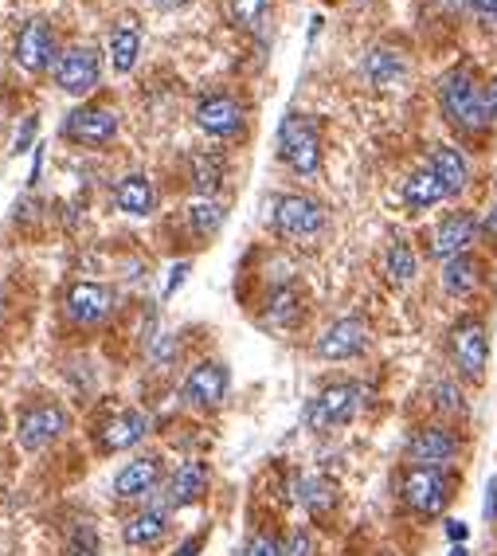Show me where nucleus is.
Listing matches in <instances>:
<instances>
[{
    "instance_id": "f257e3e1",
    "label": "nucleus",
    "mask_w": 497,
    "mask_h": 556,
    "mask_svg": "<svg viewBox=\"0 0 497 556\" xmlns=\"http://www.w3.org/2000/svg\"><path fill=\"white\" fill-rule=\"evenodd\" d=\"M443 110L454 126L462 130H486L490 126V106H486V87H478L466 71H454L443 79Z\"/></svg>"
},
{
    "instance_id": "f03ea898",
    "label": "nucleus",
    "mask_w": 497,
    "mask_h": 556,
    "mask_svg": "<svg viewBox=\"0 0 497 556\" xmlns=\"http://www.w3.org/2000/svg\"><path fill=\"white\" fill-rule=\"evenodd\" d=\"M278 153L302 177H314L321 169V134L306 114H286V122L278 130Z\"/></svg>"
},
{
    "instance_id": "7ed1b4c3",
    "label": "nucleus",
    "mask_w": 497,
    "mask_h": 556,
    "mask_svg": "<svg viewBox=\"0 0 497 556\" xmlns=\"http://www.w3.org/2000/svg\"><path fill=\"white\" fill-rule=\"evenodd\" d=\"M451 490L454 482L443 466H411L404 474V502L423 517L447 510V502L454 498Z\"/></svg>"
},
{
    "instance_id": "20e7f679",
    "label": "nucleus",
    "mask_w": 497,
    "mask_h": 556,
    "mask_svg": "<svg viewBox=\"0 0 497 556\" xmlns=\"http://www.w3.org/2000/svg\"><path fill=\"white\" fill-rule=\"evenodd\" d=\"M361 384H353V380H341V384H329V388H321L314 400H310V408H306V423L314 427V431H329V427H345V423H353V416L361 412Z\"/></svg>"
},
{
    "instance_id": "39448f33",
    "label": "nucleus",
    "mask_w": 497,
    "mask_h": 556,
    "mask_svg": "<svg viewBox=\"0 0 497 556\" xmlns=\"http://www.w3.org/2000/svg\"><path fill=\"white\" fill-rule=\"evenodd\" d=\"M271 220L274 228L290 239H314L325 228V208L310 200V196H278L271 204Z\"/></svg>"
},
{
    "instance_id": "423d86ee",
    "label": "nucleus",
    "mask_w": 497,
    "mask_h": 556,
    "mask_svg": "<svg viewBox=\"0 0 497 556\" xmlns=\"http://www.w3.org/2000/svg\"><path fill=\"white\" fill-rule=\"evenodd\" d=\"M451 357L458 372L466 380H478L486 372V361H490V337H486V325L474 322V318H462V322L451 329Z\"/></svg>"
},
{
    "instance_id": "0eeeda50",
    "label": "nucleus",
    "mask_w": 497,
    "mask_h": 556,
    "mask_svg": "<svg viewBox=\"0 0 497 556\" xmlns=\"http://www.w3.org/2000/svg\"><path fill=\"white\" fill-rule=\"evenodd\" d=\"M98 75H102V63L94 47H67L55 59V83L67 94H91L98 87Z\"/></svg>"
},
{
    "instance_id": "6e6552de",
    "label": "nucleus",
    "mask_w": 497,
    "mask_h": 556,
    "mask_svg": "<svg viewBox=\"0 0 497 556\" xmlns=\"http://www.w3.org/2000/svg\"><path fill=\"white\" fill-rule=\"evenodd\" d=\"M364 349H368V325L361 318L333 322L317 341V357H325V361H349V357H361Z\"/></svg>"
},
{
    "instance_id": "1a4fd4ad",
    "label": "nucleus",
    "mask_w": 497,
    "mask_h": 556,
    "mask_svg": "<svg viewBox=\"0 0 497 556\" xmlns=\"http://www.w3.org/2000/svg\"><path fill=\"white\" fill-rule=\"evenodd\" d=\"M63 134L71 141H83V145H106L118 134V114L106 106H79L75 114H67Z\"/></svg>"
},
{
    "instance_id": "9d476101",
    "label": "nucleus",
    "mask_w": 497,
    "mask_h": 556,
    "mask_svg": "<svg viewBox=\"0 0 497 556\" xmlns=\"http://www.w3.org/2000/svg\"><path fill=\"white\" fill-rule=\"evenodd\" d=\"M196 126L212 138H231L243 126V106L231 94H208L196 102Z\"/></svg>"
},
{
    "instance_id": "9b49d317",
    "label": "nucleus",
    "mask_w": 497,
    "mask_h": 556,
    "mask_svg": "<svg viewBox=\"0 0 497 556\" xmlns=\"http://www.w3.org/2000/svg\"><path fill=\"white\" fill-rule=\"evenodd\" d=\"M458 451L462 443L447 427H419L415 439L407 443V455L415 459V466H447L458 459Z\"/></svg>"
},
{
    "instance_id": "f8f14e48",
    "label": "nucleus",
    "mask_w": 497,
    "mask_h": 556,
    "mask_svg": "<svg viewBox=\"0 0 497 556\" xmlns=\"http://www.w3.org/2000/svg\"><path fill=\"white\" fill-rule=\"evenodd\" d=\"M67 427V416H63V408H55V404H36V408H28L24 416H20V447L24 451H44L51 439H59V431Z\"/></svg>"
},
{
    "instance_id": "ddd939ff",
    "label": "nucleus",
    "mask_w": 497,
    "mask_h": 556,
    "mask_svg": "<svg viewBox=\"0 0 497 556\" xmlns=\"http://www.w3.org/2000/svg\"><path fill=\"white\" fill-rule=\"evenodd\" d=\"M227 369L220 361H204V365H196V369L188 372V380H184V400L188 404H200V408H216L220 400L227 396Z\"/></svg>"
},
{
    "instance_id": "4468645a",
    "label": "nucleus",
    "mask_w": 497,
    "mask_h": 556,
    "mask_svg": "<svg viewBox=\"0 0 497 556\" xmlns=\"http://www.w3.org/2000/svg\"><path fill=\"white\" fill-rule=\"evenodd\" d=\"M110 310H114V294L106 286H98V282H75L67 290V314L79 325L102 322Z\"/></svg>"
},
{
    "instance_id": "2eb2a0df",
    "label": "nucleus",
    "mask_w": 497,
    "mask_h": 556,
    "mask_svg": "<svg viewBox=\"0 0 497 556\" xmlns=\"http://www.w3.org/2000/svg\"><path fill=\"white\" fill-rule=\"evenodd\" d=\"M51 55H55V36H51L47 20H32L16 40V63L36 75V71L51 67Z\"/></svg>"
},
{
    "instance_id": "dca6fc26",
    "label": "nucleus",
    "mask_w": 497,
    "mask_h": 556,
    "mask_svg": "<svg viewBox=\"0 0 497 556\" xmlns=\"http://www.w3.org/2000/svg\"><path fill=\"white\" fill-rule=\"evenodd\" d=\"M474 235H478V220H474L470 212H454V216H447V220L439 224V232H435V255L451 263V259H458V255L470 251Z\"/></svg>"
},
{
    "instance_id": "f3484780",
    "label": "nucleus",
    "mask_w": 497,
    "mask_h": 556,
    "mask_svg": "<svg viewBox=\"0 0 497 556\" xmlns=\"http://www.w3.org/2000/svg\"><path fill=\"white\" fill-rule=\"evenodd\" d=\"M427 169L443 181L447 196H458V192L466 188V181H470L466 157H462L458 149H451V145H435V149H431V157H427Z\"/></svg>"
},
{
    "instance_id": "a211bd4d",
    "label": "nucleus",
    "mask_w": 497,
    "mask_h": 556,
    "mask_svg": "<svg viewBox=\"0 0 497 556\" xmlns=\"http://www.w3.org/2000/svg\"><path fill=\"white\" fill-rule=\"evenodd\" d=\"M114 200H118V208H122L126 216H149L153 204H157V192H153V181H149L145 173H130V177L118 181Z\"/></svg>"
},
{
    "instance_id": "6ab92c4d",
    "label": "nucleus",
    "mask_w": 497,
    "mask_h": 556,
    "mask_svg": "<svg viewBox=\"0 0 497 556\" xmlns=\"http://www.w3.org/2000/svg\"><path fill=\"white\" fill-rule=\"evenodd\" d=\"M208 494V466L184 463L169 482V506H192Z\"/></svg>"
},
{
    "instance_id": "aec40b11",
    "label": "nucleus",
    "mask_w": 497,
    "mask_h": 556,
    "mask_svg": "<svg viewBox=\"0 0 497 556\" xmlns=\"http://www.w3.org/2000/svg\"><path fill=\"white\" fill-rule=\"evenodd\" d=\"M157 474H161L157 459H137V463L118 470L114 494H118V498H141V494H149V490L157 486Z\"/></svg>"
},
{
    "instance_id": "412c9836",
    "label": "nucleus",
    "mask_w": 497,
    "mask_h": 556,
    "mask_svg": "<svg viewBox=\"0 0 497 556\" xmlns=\"http://www.w3.org/2000/svg\"><path fill=\"white\" fill-rule=\"evenodd\" d=\"M141 55V32H137L134 16H122L110 32V63L114 71H130Z\"/></svg>"
},
{
    "instance_id": "4be33fe9",
    "label": "nucleus",
    "mask_w": 497,
    "mask_h": 556,
    "mask_svg": "<svg viewBox=\"0 0 497 556\" xmlns=\"http://www.w3.org/2000/svg\"><path fill=\"white\" fill-rule=\"evenodd\" d=\"M165 529H169V513L161 510V506H149V510L137 513L134 521L126 525V541L137 545V549H145V545H157L165 537Z\"/></svg>"
},
{
    "instance_id": "5701e85b",
    "label": "nucleus",
    "mask_w": 497,
    "mask_h": 556,
    "mask_svg": "<svg viewBox=\"0 0 497 556\" xmlns=\"http://www.w3.org/2000/svg\"><path fill=\"white\" fill-rule=\"evenodd\" d=\"M145 431H149V419L141 416V412H122L118 419L106 423V435L102 439H106L110 451H126V447H134Z\"/></svg>"
},
{
    "instance_id": "b1692460",
    "label": "nucleus",
    "mask_w": 497,
    "mask_h": 556,
    "mask_svg": "<svg viewBox=\"0 0 497 556\" xmlns=\"http://www.w3.org/2000/svg\"><path fill=\"white\" fill-rule=\"evenodd\" d=\"M364 75H368L376 87H388V83H396V79L404 75V55L392 51V47H376V51H368V59H364Z\"/></svg>"
},
{
    "instance_id": "393cba45",
    "label": "nucleus",
    "mask_w": 497,
    "mask_h": 556,
    "mask_svg": "<svg viewBox=\"0 0 497 556\" xmlns=\"http://www.w3.org/2000/svg\"><path fill=\"white\" fill-rule=\"evenodd\" d=\"M404 200H407V208H431V204L447 200V188H443V181H439L431 169H423V173L407 177Z\"/></svg>"
},
{
    "instance_id": "a878e982",
    "label": "nucleus",
    "mask_w": 497,
    "mask_h": 556,
    "mask_svg": "<svg viewBox=\"0 0 497 556\" xmlns=\"http://www.w3.org/2000/svg\"><path fill=\"white\" fill-rule=\"evenodd\" d=\"M443 286H447L451 294H470V290L478 286V259H470V255L451 259L447 271H443Z\"/></svg>"
},
{
    "instance_id": "bb28decb",
    "label": "nucleus",
    "mask_w": 497,
    "mask_h": 556,
    "mask_svg": "<svg viewBox=\"0 0 497 556\" xmlns=\"http://www.w3.org/2000/svg\"><path fill=\"white\" fill-rule=\"evenodd\" d=\"M220 181H224V161L220 157H208V153L192 157V185L200 196H212L220 188Z\"/></svg>"
},
{
    "instance_id": "cd10ccee",
    "label": "nucleus",
    "mask_w": 497,
    "mask_h": 556,
    "mask_svg": "<svg viewBox=\"0 0 497 556\" xmlns=\"http://www.w3.org/2000/svg\"><path fill=\"white\" fill-rule=\"evenodd\" d=\"M298 502H302L306 510L325 513L333 506V486H329L325 478H302V482H298Z\"/></svg>"
},
{
    "instance_id": "c85d7f7f",
    "label": "nucleus",
    "mask_w": 497,
    "mask_h": 556,
    "mask_svg": "<svg viewBox=\"0 0 497 556\" xmlns=\"http://www.w3.org/2000/svg\"><path fill=\"white\" fill-rule=\"evenodd\" d=\"M188 224H192V232L196 235H212L224 224V208H220L216 200H200V204L188 208Z\"/></svg>"
},
{
    "instance_id": "c756f323",
    "label": "nucleus",
    "mask_w": 497,
    "mask_h": 556,
    "mask_svg": "<svg viewBox=\"0 0 497 556\" xmlns=\"http://www.w3.org/2000/svg\"><path fill=\"white\" fill-rule=\"evenodd\" d=\"M415 267H419V259H415V251L407 243H392L388 247V275L396 278V282H411Z\"/></svg>"
},
{
    "instance_id": "7c9ffc66",
    "label": "nucleus",
    "mask_w": 497,
    "mask_h": 556,
    "mask_svg": "<svg viewBox=\"0 0 497 556\" xmlns=\"http://www.w3.org/2000/svg\"><path fill=\"white\" fill-rule=\"evenodd\" d=\"M63 556H98V533H94V525H75V533L67 537V553Z\"/></svg>"
},
{
    "instance_id": "2f4dec72",
    "label": "nucleus",
    "mask_w": 497,
    "mask_h": 556,
    "mask_svg": "<svg viewBox=\"0 0 497 556\" xmlns=\"http://www.w3.org/2000/svg\"><path fill=\"white\" fill-rule=\"evenodd\" d=\"M231 4V16H235V24H243V28H255L259 20H263V12H267V4L271 0H227Z\"/></svg>"
},
{
    "instance_id": "473e14b6",
    "label": "nucleus",
    "mask_w": 497,
    "mask_h": 556,
    "mask_svg": "<svg viewBox=\"0 0 497 556\" xmlns=\"http://www.w3.org/2000/svg\"><path fill=\"white\" fill-rule=\"evenodd\" d=\"M294 318H298V298H294V290H274L271 322L274 325H290Z\"/></svg>"
},
{
    "instance_id": "72a5a7b5",
    "label": "nucleus",
    "mask_w": 497,
    "mask_h": 556,
    "mask_svg": "<svg viewBox=\"0 0 497 556\" xmlns=\"http://www.w3.org/2000/svg\"><path fill=\"white\" fill-rule=\"evenodd\" d=\"M431 396H435V408H439V412H451V416H462V412H466V404H462V392L454 388L451 380L435 384V392H431Z\"/></svg>"
},
{
    "instance_id": "f704fd0d",
    "label": "nucleus",
    "mask_w": 497,
    "mask_h": 556,
    "mask_svg": "<svg viewBox=\"0 0 497 556\" xmlns=\"http://www.w3.org/2000/svg\"><path fill=\"white\" fill-rule=\"evenodd\" d=\"M282 556H314V537H310L306 529H294L290 541H286V549H282Z\"/></svg>"
},
{
    "instance_id": "c9c22d12",
    "label": "nucleus",
    "mask_w": 497,
    "mask_h": 556,
    "mask_svg": "<svg viewBox=\"0 0 497 556\" xmlns=\"http://www.w3.org/2000/svg\"><path fill=\"white\" fill-rule=\"evenodd\" d=\"M243 556H282V549H278V541L274 537H251V545L243 549Z\"/></svg>"
},
{
    "instance_id": "e433bc0d",
    "label": "nucleus",
    "mask_w": 497,
    "mask_h": 556,
    "mask_svg": "<svg viewBox=\"0 0 497 556\" xmlns=\"http://www.w3.org/2000/svg\"><path fill=\"white\" fill-rule=\"evenodd\" d=\"M470 4H474L478 16H486L490 24H497V0H470Z\"/></svg>"
},
{
    "instance_id": "4c0bfd02",
    "label": "nucleus",
    "mask_w": 497,
    "mask_h": 556,
    "mask_svg": "<svg viewBox=\"0 0 497 556\" xmlns=\"http://www.w3.org/2000/svg\"><path fill=\"white\" fill-rule=\"evenodd\" d=\"M486 517L497 521V478L490 482V490H486Z\"/></svg>"
},
{
    "instance_id": "58836bf2",
    "label": "nucleus",
    "mask_w": 497,
    "mask_h": 556,
    "mask_svg": "<svg viewBox=\"0 0 497 556\" xmlns=\"http://www.w3.org/2000/svg\"><path fill=\"white\" fill-rule=\"evenodd\" d=\"M184 275H188V263H181V267H173V278H169V294H173V290L181 286Z\"/></svg>"
},
{
    "instance_id": "ea45409f",
    "label": "nucleus",
    "mask_w": 497,
    "mask_h": 556,
    "mask_svg": "<svg viewBox=\"0 0 497 556\" xmlns=\"http://www.w3.org/2000/svg\"><path fill=\"white\" fill-rule=\"evenodd\" d=\"M486 106H490V118H497V83L486 87Z\"/></svg>"
},
{
    "instance_id": "a19ab883",
    "label": "nucleus",
    "mask_w": 497,
    "mask_h": 556,
    "mask_svg": "<svg viewBox=\"0 0 497 556\" xmlns=\"http://www.w3.org/2000/svg\"><path fill=\"white\" fill-rule=\"evenodd\" d=\"M157 8H165V12H177V8H184V4H192V0H153Z\"/></svg>"
},
{
    "instance_id": "79ce46f5",
    "label": "nucleus",
    "mask_w": 497,
    "mask_h": 556,
    "mask_svg": "<svg viewBox=\"0 0 497 556\" xmlns=\"http://www.w3.org/2000/svg\"><path fill=\"white\" fill-rule=\"evenodd\" d=\"M451 537H454V541H462V537H466V529H462V521H451Z\"/></svg>"
},
{
    "instance_id": "37998d69",
    "label": "nucleus",
    "mask_w": 497,
    "mask_h": 556,
    "mask_svg": "<svg viewBox=\"0 0 497 556\" xmlns=\"http://www.w3.org/2000/svg\"><path fill=\"white\" fill-rule=\"evenodd\" d=\"M177 556H196V541H188V545H184V549H181Z\"/></svg>"
},
{
    "instance_id": "c03bdc74",
    "label": "nucleus",
    "mask_w": 497,
    "mask_h": 556,
    "mask_svg": "<svg viewBox=\"0 0 497 556\" xmlns=\"http://www.w3.org/2000/svg\"><path fill=\"white\" fill-rule=\"evenodd\" d=\"M0 310H4V294H0Z\"/></svg>"
}]
</instances>
